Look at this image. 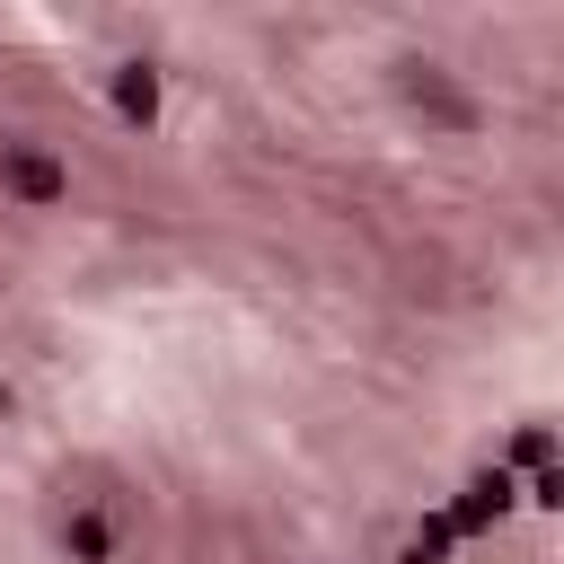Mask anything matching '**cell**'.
Returning a JSON list of instances; mask_svg holds the SVG:
<instances>
[{
  "instance_id": "obj_1",
  "label": "cell",
  "mask_w": 564,
  "mask_h": 564,
  "mask_svg": "<svg viewBox=\"0 0 564 564\" xmlns=\"http://www.w3.org/2000/svg\"><path fill=\"white\" fill-rule=\"evenodd\" d=\"M0 185H9L26 212H53V203L70 194V167H62L53 150H35V141H9V150H0Z\"/></svg>"
},
{
  "instance_id": "obj_2",
  "label": "cell",
  "mask_w": 564,
  "mask_h": 564,
  "mask_svg": "<svg viewBox=\"0 0 564 564\" xmlns=\"http://www.w3.org/2000/svg\"><path fill=\"white\" fill-rule=\"evenodd\" d=\"M62 555H79V564H106V555H115V520H97V511H70V520H62Z\"/></svg>"
},
{
  "instance_id": "obj_3",
  "label": "cell",
  "mask_w": 564,
  "mask_h": 564,
  "mask_svg": "<svg viewBox=\"0 0 564 564\" xmlns=\"http://www.w3.org/2000/svg\"><path fill=\"white\" fill-rule=\"evenodd\" d=\"M115 106H123V115H132V123H150V115H159V79H150V70H141V62H132V70H123V79H115Z\"/></svg>"
},
{
  "instance_id": "obj_4",
  "label": "cell",
  "mask_w": 564,
  "mask_h": 564,
  "mask_svg": "<svg viewBox=\"0 0 564 564\" xmlns=\"http://www.w3.org/2000/svg\"><path fill=\"white\" fill-rule=\"evenodd\" d=\"M0 414H9V379H0Z\"/></svg>"
}]
</instances>
